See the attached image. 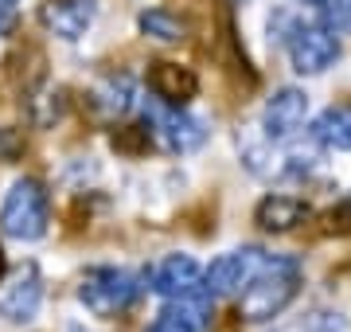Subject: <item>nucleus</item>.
Here are the masks:
<instances>
[{
	"label": "nucleus",
	"mask_w": 351,
	"mask_h": 332,
	"mask_svg": "<svg viewBox=\"0 0 351 332\" xmlns=\"http://www.w3.org/2000/svg\"><path fill=\"white\" fill-rule=\"evenodd\" d=\"M301 289V262L289 254H265L262 270L239 294V313L246 320H269Z\"/></svg>",
	"instance_id": "1"
},
{
	"label": "nucleus",
	"mask_w": 351,
	"mask_h": 332,
	"mask_svg": "<svg viewBox=\"0 0 351 332\" xmlns=\"http://www.w3.org/2000/svg\"><path fill=\"white\" fill-rule=\"evenodd\" d=\"M47 223H51V195L47 188L39 184L36 176H24L16 180L4 204H0V227L4 235H12L20 243H36L47 235Z\"/></svg>",
	"instance_id": "2"
},
{
	"label": "nucleus",
	"mask_w": 351,
	"mask_h": 332,
	"mask_svg": "<svg viewBox=\"0 0 351 332\" xmlns=\"http://www.w3.org/2000/svg\"><path fill=\"white\" fill-rule=\"evenodd\" d=\"M145 278L129 274V270L117 266H94L82 274V285H78V301L94 313V317H117L125 313L141 294H145Z\"/></svg>",
	"instance_id": "3"
},
{
	"label": "nucleus",
	"mask_w": 351,
	"mask_h": 332,
	"mask_svg": "<svg viewBox=\"0 0 351 332\" xmlns=\"http://www.w3.org/2000/svg\"><path fill=\"white\" fill-rule=\"evenodd\" d=\"M145 281H149L152 294L168 297V301H199V305H211V289H207L203 266L191 254L160 258V262L145 274Z\"/></svg>",
	"instance_id": "4"
},
{
	"label": "nucleus",
	"mask_w": 351,
	"mask_h": 332,
	"mask_svg": "<svg viewBox=\"0 0 351 332\" xmlns=\"http://www.w3.org/2000/svg\"><path fill=\"white\" fill-rule=\"evenodd\" d=\"M145 129H149V137L160 141L168 153H195L207 141V121L184 114L172 102H160V98L149 102V110H145Z\"/></svg>",
	"instance_id": "5"
},
{
	"label": "nucleus",
	"mask_w": 351,
	"mask_h": 332,
	"mask_svg": "<svg viewBox=\"0 0 351 332\" xmlns=\"http://www.w3.org/2000/svg\"><path fill=\"white\" fill-rule=\"evenodd\" d=\"M285 47L301 75H320L339 59V39L328 24H293L285 36Z\"/></svg>",
	"instance_id": "6"
},
{
	"label": "nucleus",
	"mask_w": 351,
	"mask_h": 332,
	"mask_svg": "<svg viewBox=\"0 0 351 332\" xmlns=\"http://www.w3.org/2000/svg\"><path fill=\"white\" fill-rule=\"evenodd\" d=\"M265 254L258 246H242V250H230V254L215 258L211 270H203V278H207V289L211 297H230V294H242L246 285L254 281V274L262 270Z\"/></svg>",
	"instance_id": "7"
},
{
	"label": "nucleus",
	"mask_w": 351,
	"mask_h": 332,
	"mask_svg": "<svg viewBox=\"0 0 351 332\" xmlns=\"http://www.w3.org/2000/svg\"><path fill=\"white\" fill-rule=\"evenodd\" d=\"M304 114H308V94L297 90V86H281L262 110L265 137L269 141H289L297 129L304 126Z\"/></svg>",
	"instance_id": "8"
},
{
	"label": "nucleus",
	"mask_w": 351,
	"mask_h": 332,
	"mask_svg": "<svg viewBox=\"0 0 351 332\" xmlns=\"http://www.w3.org/2000/svg\"><path fill=\"white\" fill-rule=\"evenodd\" d=\"M39 301H43V278H39L36 262H27L12 278V285L0 294V317L8 324H27L39 313Z\"/></svg>",
	"instance_id": "9"
},
{
	"label": "nucleus",
	"mask_w": 351,
	"mask_h": 332,
	"mask_svg": "<svg viewBox=\"0 0 351 332\" xmlns=\"http://www.w3.org/2000/svg\"><path fill=\"white\" fill-rule=\"evenodd\" d=\"M149 86L160 102H172V106H184L199 94V75L191 67H180V63H152L149 71Z\"/></svg>",
	"instance_id": "10"
},
{
	"label": "nucleus",
	"mask_w": 351,
	"mask_h": 332,
	"mask_svg": "<svg viewBox=\"0 0 351 332\" xmlns=\"http://www.w3.org/2000/svg\"><path fill=\"white\" fill-rule=\"evenodd\" d=\"M304 219H308V204L297 200V195H265L262 204L254 207V223L262 230H274V235L293 230Z\"/></svg>",
	"instance_id": "11"
},
{
	"label": "nucleus",
	"mask_w": 351,
	"mask_h": 332,
	"mask_svg": "<svg viewBox=\"0 0 351 332\" xmlns=\"http://www.w3.org/2000/svg\"><path fill=\"white\" fill-rule=\"evenodd\" d=\"M94 20V0H51L43 8V24L59 39H78Z\"/></svg>",
	"instance_id": "12"
},
{
	"label": "nucleus",
	"mask_w": 351,
	"mask_h": 332,
	"mask_svg": "<svg viewBox=\"0 0 351 332\" xmlns=\"http://www.w3.org/2000/svg\"><path fill=\"white\" fill-rule=\"evenodd\" d=\"M313 137L324 145V149H336V153H348L351 149V106H332L313 121Z\"/></svg>",
	"instance_id": "13"
},
{
	"label": "nucleus",
	"mask_w": 351,
	"mask_h": 332,
	"mask_svg": "<svg viewBox=\"0 0 351 332\" xmlns=\"http://www.w3.org/2000/svg\"><path fill=\"white\" fill-rule=\"evenodd\" d=\"M203 329H207V305H199V301H172L149 324V332H203Z\"/></svg>",
	"instance_id": "14"
},
{
	"label": "nucleus",
	"mask_w": 351,
	"mask_h": 332,
	"mask_svg": "<svg viewBox=\"0 0 351 332\" xmlns=\"http://www.w3.org/2000/svg\"><path fill=\"white\" fill-rule=\"evenodd\" d=\"M90 98L98 106V114H106V117L125 114L129 106H133V82H129V75H110L106 82H98V90Z\"/></svg>",
	"instance_id": "15"
},
{
	"label": "nucleus",
	"mask_w": 351,
	"mask_h": 332,
	"mask_svg": "<svg viewBox=\"0 0 351 332\" xmlns=\"http://www.w3.org/2000/svg\"><path fill=\"white\" fill-rule=\"evenodd\" d=\"M141 32L152 39H164V43H180L188 36V24L180 16H172L168 8H149V12H141Z\"/></svg>",
	"instance_id": "16"
},
{
	"label": "nucleus",
	"mask_w": 351,
	"mask_h": 332,
	"mask_svg": "<svg viewBox=\"0 0 351 332\" xmlns=\"http://www.w3.org/2000/svg\"><path fill=\"white\" fill-rule=\"evenodd\" d=\"M113 149H121V153H129V156H137V153H145L149 149V129L145 126H121L117 133H113Z\"/></svg>",
	"instance_id": "17"
},
{
	"label": "nucleus",
	"mask_w": 351,
	"mask_h": 332,
	"mask_svg": "<svg viewBox=\"0 0 351 332\" xmlns=\"http://www.w3.org/2000/svg\"><path fill=\"white\" fill-rule=\"evenodd\" d=\"M324 16V24L332 27V32H351V0H339V4H332Z\"/></svg>",
	"instance_id": "18"
},
{
	"label": "nucleus",
	"mask_w": 351,
	"mask_h": 332,
	"mask_svg": "<svg viewBox=\"0 0 351 332\" xmlns=\"http://www.w3.org/2000/svg\"><path fill=\"white\" fill-rule=\"evenodd\" d=\"M20 149H24V137H20L16 129H0V165H4V161H16Z\"/></svg>",
	"instance_id": "19"
},
{
	"label": "nucleus",
	"mask_w": 351,
	"mask_h": 332,
	"mask_svg": "<svg viewBox=\"0 0 351 332\" xmlns=\"http://www.w3.org/2000/svg\"><path fill=\"white\" fill-rule=\"evenodd\" d=\"M328 230H336V235H348L351 230V200L328 211Z\"/></svg>",
	"instance_id": "20"
},
{
	"label": "nucleus",
	"mask_w": 351,
	"mask_h": 332,
	"mask_svg": "<svg viewBox=\"0 0 351 332\" xmlns=\"http://www.w3.org/2000/svg\"><path fill=\"white\" fill-rule=\"evenodd\" d=\"M20 4L24 0H0V36H8L16 27V16H20Z\"/></svg>",
	"instance_id": "21"
},
{
	"label": "nucleus",
	"mask_w": 351,
	"mask_h": 332,
	"mask_svg": "<svg viewBox=\"0 0 351 332\" xmlns=\"http://www.w3.org/2000/svg\"><path fill=\"white\" fill-rule=\"evenodd\" d=\"M308 4H313L316 12H328V8H332V4H339V0H308Z\"/></svg>",
	"instance_id": "22"
},
{
	"label": "nucleus",
	"mask_w": 351,
	"mask_h": 332,
	"mask_svg": "<svg viewBox=\"0 0 351 332\" xmlns=\"http://www.w3.org/2000/svg\"><path fill=\"white\" fill-rule=\"evenodd\" d=\"M8 274V258H4V246H0V278Z\"/></svg>",
	"instance_id": "23"
},
{
	"label": "nucleus",
	"mask_w": 351,
	"mask_h": 332,
	"mask_svg": "<svg viewBox=\"0 0 351 332\" xmlns=\"http://www.w3.org/2000/svg\"><path fill=\"white\" fill-rule=\"evenodd\" d=\"M71 332H82V329H71Z\"/></svg>",
	"instance_id": "24"
}]
</instances>
